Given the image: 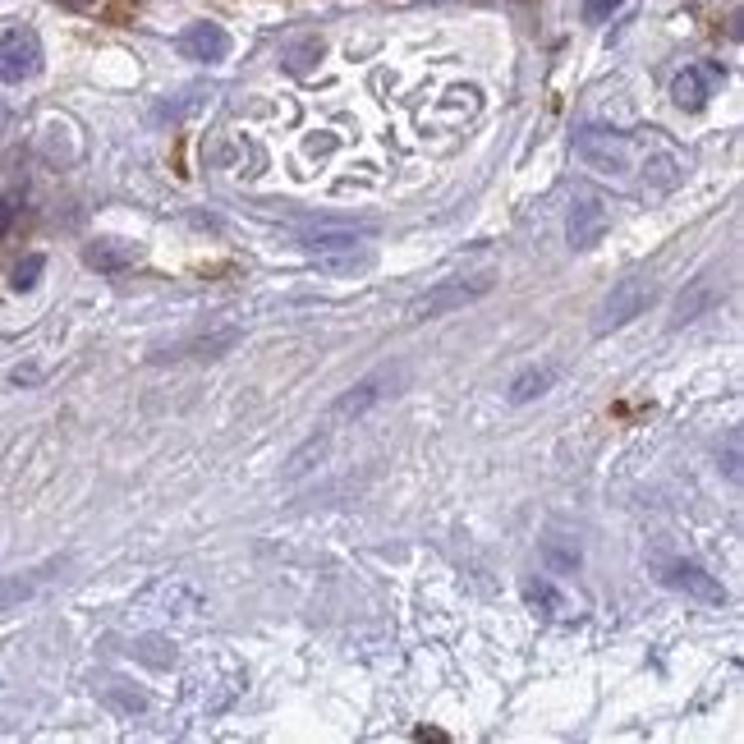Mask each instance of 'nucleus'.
Segmentation results:
<instances>
[{
  "mask_svg": "<svg viewBox=\"0 0 744 744\" xmlns=\"http://www.w3.org/2000/svg\"><path fill=\"white\" fill-rule=\"evenodd\" d=\"M322 51H327L322 37H304V42H295L281 60H285V69H290V75H308V69H313V65L322 60Z\"/></svg>",
  "mask_w": 744,
  "mask_h": 744,
  "instance_id": "nucleus-22",
  "label": "nucleus"
},
{
  "mask_svg": "<svg viewBox=\"0 0 744 744\" xmlns=\"http://www.w3.org/2000/svg\"><path fill=\"white\" fill-rule=\"evenodd\" d=\"M180 51L188 60H203V65H221L230 56V33L221 28V23H188V28L180 33Z\"/></svg>",
  "mask_w": 744,
  "mask_h": 744,
  "instance_id": "nucleus-12",
  "label": "nucleus"
},
{
  "mask_svg": "<svg viewBox=\"0 0 744 744\" xmlns=\"http://www.w3.org/2000/svg\"><path fill=\"white\" fill-rule=\"evenodd\" d=\"M492 290V276H469V281H442L432 285V290H423L414 304H410V318L414 322H432V318H446L455 313V308H469L478 304Z\"/></svg>",
  "mask_w": 744,
  "mask_h": 744,
  "instance_id": "nucleus-4",
  "label": "nucleus"
},
{
  "mask_svg": "<svg viewBox=\"0 0 744 744\" xmlns=\"http://www.w3.org/2000/svg\"><path fill=\"white\" fill-rule=\"evenodd\" d=\"M318 257V272H327V276H354V272H364L368 267V253H354V249H335V253H313Z\"/></svg>",
  "mask_w": 744,
  "mask_h": 744,
  "instance_id": "nucleus-21",
  "label": "nucleus"
},
{
  "mask_svg": "<svg viewBox=\"0 0 744 744\" xmlns=\"http://www.w3.org/2000/svg\"><path fill=\"white\" fill-rule=\"evenodd\" d=\"M574 148H580L584 165L603 175H626L630 171V138L626 134H611V129H584L574 138Z\"/></svg>",
  "mask_w": 744,
  "mask_h": 744,
  "instance_id": "nucleus-8",
  "label": "nucleus"
},
{
  "mask_svg": "<svg viewBox=\"0 0 744 744\" xmlns=\"http://www.w3.org/2000/svg\"><path fill=\"white\" fill-rule=\"evenodd\" d=\"M14 216H19V207H14V198H0V239H5V234L14 230Z\"/></svg>",
  "mask_w": 744,
  "mask_h": 744,
  "instance_id": "nucleus-27",
  "label": "nucleus"
},
{
  "mask_svg": "<svg viewBox=\"0 0 744 744\" xmlns=\"http://www.w3.org/2000/svg\"><path fill=\"white\" fill-rule=\"evenodd\" d=\"M83 262H88V267H98V272H106V276H115V272L138 267L142 249L129 244V239H92V244L83 249Z\"/></svg>",
  "mask_w": 744,
  "mask_h": 744,
  "instance_id": "nucleus-13",
  "label": "nucleus"
},
{
  "mask_svg": "<svg viewBox=\"0 0 744 744\" xmlns=\"http://www.w3.org/2000/svg\"><path fill=\"white\" fill-rule=\"evenodd\" d=\"M722 83H726V69L717 65V60H699V65H685L680 75H676V83H671V98H676L680 111H703L717 98V88H722Z\"/></svg>",
  "mask_w": 744,
  "mask_h": 744,
  "instance_id": "nucleus-9",
  "label": "nucleus"
},
{
  "mask_svg": "<svg viewBox=\"0 0 744 744\" xmlns=\"http://www.w3.org/2000/svg\"><path fill=\"white\" fill-rule=\"evenodd\" d=\"M42 580H46V570H23V574H10V580H0V611L28 603V597L42 588Z\"/></svg>",
  "mask_w": 744,
  "mask_h": 744,
  "instance_id": "nucleus-19",
  "label": "nucleus"
},
{
  "mask_svg": "<svg viewBox=\"0 0 744 744\" xmlns=\"http://www.w3.org/2000/svg\"><path fill=\"white\" fill-rule=\"evenodd\" d=\"M611 10H620V0H584V19L588 23H603Z\"/></svg>",
  "mask_w": 744,
  "mask_h": 744,
  "instance_id": "nucleus-26",
  "label": "nucleus"
},
{
  "mask_svg": "<svg viewBox=\"0 0 744 744\" xmlns=\"http://www.w3.org/2000/svg\"><path fill=\"white\" fill-rule=\"evenodd\" d=\"M42 69V42L28 28L0 33V83H23Z\"/></svg>",
  "mask_w": 744,
  "mask_h": 744,
  "instance_id": "nucleus-10",
  "label": "nucleus"
},
{
  "mask_svg": "<svg viewBox=\"0 0 744 744\" xmlns=\"http://www.w3.org/2000/svg\"><path fill=\"white\" fill-rule=\"evenodd\" d=\"M547 561L551 565H557V570H574V565H580V547H557V538H547Z\"/></svg>",
  "mask_w": 744,
  "mask_h": 744,
  "instance_id": "nucleus-25",
  "label": "nucleus"
},
{
  "mask_svg": "<svg viewBox=\"0 0 744 744\" xmlns=\"http://www.w3.org/2000/svg\"><path fill=\"white\" fill-rule=\"evenodd\" d=\"M134 657H142V662H152V666H171L175 662V643H161V639H148V643H138V648H129Z\"/></svg>",
  "mask_w": 744,
  "mask_h": 744,
  "instance_id": "nucleus-24",
  "label": "nucleus"
},
{
  "mask_svg": "<svg viewBox=\"0 0 744 744\" xmlns=\"http://www.w3.org/2000/svg\"><path fill=\"white\" fill-rule=\"evenodd\" d=\"M239 341H244V327H234V322H226V327H211V331H194V335H184V341H171V345H161L152 358L157 364H175V358H221V354H230Z\"/></svg>",
  "mask_w": 744,
  "mask_h": 744,
  "instance_id": "nucleus-7",
  "label": "nucleus"
},
{
  "mask_svg": "<svg viewBox=\"0 0 744 744\" xmlns=\"http://www.w3.org/2000/svg\"><path fill=\"white\" fill-rule=\"evenodd\" d=\"M364 234L368 230H358V226H313V230L299 234V249H308V253H335V249H354Z\"/></svg>",
  "mask_w": 744,
  "mask_h": 744,
  "instance_id": "nucleus-17",
  "label": "nucleus"
},
{
  "mask_svg": "<svg viewBox=\"0 0 744 744\" xmlns=\"http://www.w3.org/2000/svg\"><path fill=\"white\" fill-rule=\"evenodd\" d=\"M524 603H529L538 616H547V620H574V603L570 597L551 584V580H524Z\"/></svg>",
  "mask_w": 744,
  "mask_h": 744,
  "instance_id": "nucleus-14",
  "label": "nucleus"
},
{
  "mask_svg": "<svg viewBox=\"0 0 744 744\" xmlns=\"http://www.w3.org/2000/svg\"><path fill=\"white\" fill-rule=\"evenodd\" d=\"M244 666L230 653H207L194 671L184 676V708L188 712H226L239 694H244Z\"/></svg>",
  "mask_w": 744,
  "mask_h": 744,
  "instance_id": "nucleus-1",
  "label": "nucleus"
},
{
  "mask_svg": "<svg viewBox=\"0 0 744 744\" xmlns=\"http://www.w3.org/2000/svg\"><path fill=\"white\" fill-rule=\"evenodd\" d=\"M611 230V211L597 203V198H574V207H570V221H565V234H570V249H580V253H588V249H597L603 244V234Z\"/></svg>",
  "mask_w": 744,
  "mask_h": 744,
  "instance_id": "nucleus-11",
  "label": "nucleus"
},
{
  "mask_svg": "<svg viewBox=\"0 0 744 744\" xmlns=\"http://www.w3.org/2000/svg\"><path fill=\"white\" fill-rule=\"evenodd\" d=\"M65 10H88V5H98V0H60Z\"/></svg>",
  "mask_w": 744,
  "mask_h": 744,
  "instance_id": "nucleus-28",
  "label": "nucleus"
},
{
  "mask_svg": "<svg viewBox=\"0 0 744 744\" xmlns=\"http://www.w3.org/2000/svg\"><path fill=\"white\" fill-rule=\"evenodd\" d=\"M657 580H662L666 588H676V593L694 597V603H703V607H722V603H726V588L717 584L703 565H694V561H685V557H666V561H657Z\"/></svg>",
  "mask_w": 744,
  "mask_h": 744,
  "instance_id": "nucleus-6",
  "label": "nucleus"
},
{
  "mask_svg": "<svg viewBox=\"0 0 744 744\" xmlns=\"http://www.w3.org/2000/svg\"><path fill=\"white\" fill-rule=\"evenodd\" d=\"M46 272V257L42 253H28V257H23L19 262V267H14V276H10V285H14V290L19 295H28L33 290V285H37V276Z\"/></svg>",
  "mask_w": 744,
  "mask_h": 744,
  "instance_id": "nucleus-23",
  "label": "nucleus"
},
{
  "mask_svg": "<svg viewBox=\"0 0 744 744\" xmlns=\"http://www.w3.org/2000/svg\"><path fill=\"white\" fill-rule=\"evenodd\" d=\"M327 442H331L327 432H322V437L313 432V437H308V442H304V446L290 455V465H285V483H295V478H304L308 469H313V465L322 460V455H327Z\"/></svg>",
  "mask_w": 744,
  "mask_h": 744,
  "instance_id": "nucleus-20",
  "label": "nucleus"
},
{
  "mask_svg": "<svg viewBox=\"0 0 744 744\" xmlns=\"http://www.w3.org/2000/svg\"><path fill=\"white\" fill-rule=\"evenodd\" d=\"M400 381H404V368H377V373H368V377H358L345 396H335V400H331L327 423H350V419H364V414L373 410V404H381L387 396H396V387H400Z\"/></svg>",
  "mask_w": 744,
  "mask_h": 744,
  "instance_id": "nucleus-3",
  "label": "nucleus"
},
{
  "mask_svg": "<svg viewBox=\"0 0 744 744\" xmlns=\"http://www.w3.org/2000/svg\"><path fill=\"white\" fill-rule=\"evenodd\" d=\"M557 368L551 364H534V368H524V373H515L511 377V387H506V400L511 404H529V400H538V396H547L551 387H557Z\"/></svg>",
  "mask_w": 744,
  "mask_h": 744,
  "instance_id": "nucleus-16",
  "label": "nucleus"
},
{
  "mask_svg": "<svg viewBox=\"0 0 744 744\" xmlns=\"http://www.w3.org/2000/svg\"><path fill=\"white\" fill-rule=\"evenodd\" d=\"M722 304V290H717V281L712 276H699V281H689V290L676 299V327H685V322H699L708 308H717Z\"/></svg>",
  "mask_w": 744,
  "mask_h": 744,
  "instance_id": "nucleus-15",
  "label": "nucleus"
},
{
  "mask_svg": "<svg viewBox=\"0 0 744 744\" xmlns=\"http://www.w3.org/2000/svg\"><path fill=\"white\" fill-rule=\"evenodd\" d=\"M98 694H102V703H111L119 717H142V712H148V694L125 685V680H106Z\"/></svg>",
  "mask_w": 744,
  "mask_h": 744,
  "instance_id": "nucleus-18",
  "label": "nucleus"
},
{
  "mask_svg": "<svg viewBox=\"0 0 744 744\" xmlns=\"http://www.w3.org/2000/svg\"><path fill=\"white\" fill-rule=\"evenodd\" d=\"M653 299H657V290H653V281H643V276H630V281H620L616 290L603 299V308H597V335H607V331H620V327H630L634 318H643L648 308H653Z\"/></svg>",
  "mask_w": 744,
  "mask_h": 744,
  "instance_id": "nucleus-5",
  "label": "nucleus"
},
{
  "mask_svg": "<svg viewBox=\"0 0 744 744\" xmlns=\"http://www.w3.org/2000/svg\"><path fill=\"white\" fill-rule=\"evenodd\" d=\"M203 611H207V597L188 580H157L129 603V616L142 620V626H184V620H198Z\"/></svg>",
  "mask_w": 744,
  "mask_h": 744,
  "instance_id": "nucleus-2",
  "label": "nucleus"
}]
</instances>
